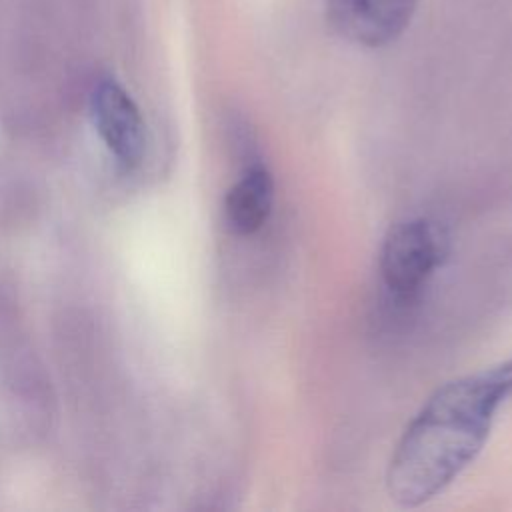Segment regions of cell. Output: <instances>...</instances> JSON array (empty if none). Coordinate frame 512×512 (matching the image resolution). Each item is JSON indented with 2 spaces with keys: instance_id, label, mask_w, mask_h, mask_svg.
<instances>
[{
  "instance_id": "1",
  "label": "cell",
  "mask_w": 512,
  "mask_h": 512,
  "mask_svg": "<svg viewBox=\"0 0 512 512\" xmlns=\"http://www.w3.org/2000/svg\"><path fill=\"white\" fill-rule=\"evenodd\" d=\"M512 398V358L438 386L402 432L386 492L416 508L448 488L482 452L498 408Z\"/></svg>"
},
{
  "instance_id": "3",
  "label": "cell",
  "mask_w": 512,
  "mask_h": 512,
  "mask_svg": "<svg viewBox=\"0 0 512 512\" xmlns=\"http://www.w3.org/2000/svg\"><path fill=\"white\" fill-rule=\"evenodd\" d=\"M418 0H326V18L342 38L378 48L410 24Z\"/></svg>"
},
{
  "instance_id": "2",
  "label": "cell",
  "mask_w": 512,
  "mask_h": 512,
  "mask_svg": "<svg viewBox=\"0 0 512 512\" xmlns=\"http://www.w3.org/2000/svg\"><path fill=\"white\" fill-rule=\"evenodd\" d=\"M446 256V236L434 222L412 218L392 226L380 248V276L390 294L410 300Z\"/></svg>"
},
{
  "instance_id": "4",
  "label": "cell",
  "mask_w": 512,
  "mask_h": 512,
  "mask_svg": "<svg viewBox=\"0 0 512 512\" xmlns=\"http://www.w3.org/2000/svg\"><path fill=\"white\" fill-rule=\"evenodd\" d=\"M92 122L114 158L126 168L144 154V120L130 94L114 80H102L90 96Z\"/></svg>"
},
{
  "instance_id": "5",
  "label": "cell",
  "mask_w": 512,
  "mask_h": 512,
  "mask_svg": "<svg viewBox=\"0 0 512 512\" xmlns=\"http://www.w3.org/2000/svg\"><path fill=\"white\" fill-rule=\"evenodd\" d=\"M274 204V178L262 164L248 166L232 184L224 198V218L228 228L238 236L258 232Z\"/></svg>"
}]
</instances>
